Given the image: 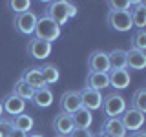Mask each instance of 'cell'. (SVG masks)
<instances>
[{
  "label": "cell",
  "instance_id": "6da1fadb",
  "mask_svg": "<svg viewBox=\"0 0 146 137\" xmlns=\"http://www.w3.org/2000/svg\"><path fill=\"white\" fill-rule=\"evenodd\" d=\"M44 15L49 17L53 22H57L58 26H62L71 17L77 15V6L71 2H66V0H55V2L48 4V9H46Z\"/></svg>",
  "mask_w": 146,
  "mask_h": 137
},
{
  "label": "cell",
  "instance_id": "7a4b0ae2",
  "mask_svg": "<svg viewBox=\"0 0 146 137\" xmlns=\"http://www.w3.org/2000/svg\"><path fill=\"white\" fill-rule=\"evenodd\" d=\"M35 39H40V40H46V42L51 44L53 40H57L60 37V26L57 22H53L49 17L42 15L40 18H36V26H35Z\"/></svg>",
  "mask_w": 146,
  "mask_h": 137
},
{
  "label": "cell",
  "instance_id": "3957f363",
  "mask_svg": "<svg viewBox=\"0 0 146 137\" xmlns=\"http://www.w3.org/2000/svg\"><path fill=\"white\" fill-rule=\"evenodd\" d=\"M126 108H128L126 99L122 95H119L117 91L108 93L106 97H102V110H104V115L108 119H119Z\"/></svg>",
  "mask_w": 146,
  "mask_h": 137
},
{
  "label": "cell",
  "instance_id": "277c9868",
  "mask_svg": "<svg viewBox=\"0 0 146 137\" xmlns=\"http://www.w3.org/2000/svg\"><path fill=\"white\" fill-rule=\"evenodd\" d=\"M119 119H121L122 126L126 128V132L130 130L131 134H133V132H139L141 128H143V124H144V113L139 112V110H133L131 106L126 108Z\"/></svg>",
  "mask_w": 146,
  "mask_h": 137
},
{
  "label": "cell",
  "instance_id": "5b68a950",
  "mask_svg": "<svg viewBox=\"0 0 146 137\" xmlns=\"http://www.w3.org/2000/svg\"><path fill=\"white\" fill-rule=\"evenodd\" d=\"M88 70L91 73H108L110 71V59L108 53L102 49H95L88 57Z\"/></svg>",
  "mask_w": 146,
  "mask_h": 137
},
{
  "label": "cell",
  "instance_id": "8992f818",
  "mask_svg": "<svg viewBox=\"0 0 146 137\" xmlns=\"http://www.w3.org/2000/svg\"><path fill=\"white\" fill-rule=\"evenodd\" d=\"M108 24L111 29H117L121 33L130 31L133 24H131V17L130 11H110L108 13Z\"/></svg>",
  "mask_w": 146,
  "mask_h": 137
},
{
  "label": "cell",
  "instance_id": "52a82bcc",
  "mask_svg": "<svg viewBox=\"0 0 146 137\" xmlns=\"http://www.w3.org/2000/svg\"><path fill=\"white\" fill-rule=\"evenodd\" d=\"M36 17L33 11H26L15 17V29L20 35H33L35 26H36Z\"/></svg>",
  "mask_w": 146,
  "mask_h": 137
},
{
  "label": "cell",
  "instance_id": "ba28073f",
  "mask_svg": "<svg viewBox=\"0 0 146 137\" xmlns=\"http://www.w3.org/2000/svg\"><path fill=\"white\" fill-rule=\"evenodd\" d=\"M79 108H82V100H80V93L77 90H68L62 93L60 97V110L62 113H68V115H71V113H75Z\"/></svg>",
  "mask_w": 146,
  "mask_h": 137
},
{
  "label": "cell",
  "instance_id": "9c48e42d",
  "mask_svg": "<svg viewBox=\"0 0 146 137\" xmlns=\"http://www.w3.org/2000/svg\"><path fill=\"white\" fill-rule=\"evenodd\" d=\"M79 93H80V100H82V108L90 110V112H95V110H99L102 106V95H100V91L84 86Z\"/></svg>",
  "mask_w": 146,
  "mask_h": 137
},
{
  "label": "cell",
  "instance_id": "30bf717a",
  "mask_svg": "<svg viewBox=\"0 0 146 137\" xmlns=\"http://www.w3.org/2000/svg\"><path fill=\"white\" fill-rule=\"evenodd\" d=\"M2 108H4V112L9 113L11 119H13V117L20 115V113H24L26 100L20 99V97H17L15 93H9V95H6V97L2 99Z\"/></svg>",
  "mask_w": 146,
  "mask_h": 137
},
{
  "label": "cell",
  "instance_id": "8fae6325",
  "mask_svg": "<svg viewBox=\"0 0 146 137\" xmlns=\"http://www.w3.org/2000/svg\"><path fill=\"white\" fill-rule=\"evenodd\" d=\"M27 51H29V55L33 59L44 61L51 53V44L46 42V40H40V39H31L29 44H27Z\"/></svg>",
  "mask_w": 146,
  "mask_h": 137
},
{
  "label": "cell",
  "instance_id": "7c38bea8",
  "mask_svg": "<svg viewBox=\"0 0 146 137\" xmlns=\"http://www.w3.org/2000/svg\"><path fill=\"white\" fill-rule=\"evenodd\" d=\"M53 130L57 132V135H70L71 132H73V121H71V115H68V113H57L53 119Z\"/></svg>",
  "mask_w": 146,
  "mask_h": 137
},
{
  "label": "cell",
  "instance_id": "4fadbf2b",
  "mask_svg": "<svg viewBox=\"0 0 146 137\" xmlns=\"http://www.w3.org/2000/svg\"><path fill=\"white\" fill-rule=\"evenodd\" d=\"M22 80L26 82L27 86H29L31 90H42V88H48V84H46V80H44V77H42V73H40L38 68H31V70H27L24 71V75L20 77Z\"/></svg>",
  "mask_w": 146,
  "mask_h": 137
},
{
  "label": "cell",
  "instance_id": "5bb4252c",
  "mask_svg": "<svg viewBox=\"0 0 146 137\" xmlns=\"http://www.w3.org/2000/svg\"><path fill=\"white\" fill-rule=\"evenodd\" d=\"M100 134L108 135V137H126V128L122 126L121 119H106L102 122V130Z\"/></svg>",
  "mask_w": 146,
  "mask_h": 137
},
{
  "label": "cell",
  "instance_id": "9a60e30c",
  "mask_svg": "<svg viewBox=\"0 0 146 137\" xmlns=\"http://www.w3.org/2000/svg\"><path fill=\"white\" fill-rule=\"evenodd\" d=\"M110 86L115 90H126L130 86V71L128 70H110L108 73Z\"/></svg>",
  "mask_w": 146,
  "mask_h": 137
},
{
  "label": "cell",
  "instance_id": "2e32d148",
  "mask_svg": "<svg viewBox=\"0 0 146 137\" xmlns=\"http://www.w3.org/2000/svg\"><path fill=\"white\" fill-rule=\"evenodd\" d=\"M126 68L130 70H144L146 68V53L139 49H128L126 51Z\"/></svg>",
  "mask_w": 146,
  "mask_h": 137
},
{
  "label": "cell",
  "instance_id": "e0dca14e",
  "mask_svg": "<svg viewBox=\"0 0 146 137\" xmlns=\"http://www.w3.org/2000/svg\"><path fill=\"white\" fill-rule=\"evenodd\" d=\"M130 17H131L133 27L144 29V26H146V4L144 2H135L130 9Z\"/></svg>",
  "mask_w": 146,
  "mask_h": 137
},
{
  "label": "cell",
  "instance_id": "ac0fdd59",
  "mask_svg": "<svg viewBox=\"0 0 146 137\" xmlns=\"http://www.w3.org/2000/svg\"><path fill=\"white\" fill-rule=\"evenodd\" d=\"M31 102H33L36 108H49L53 104V91L49 88L35 90L33 97H31Z\"/></svg>",
  "mask_w": 146,
  "mask_h": 137
},
{
  "label": "cell",
  "instance_id": "d6986e66",
  "mask_svg": "<svg viewBox=\"0 0 146 137\" xmlns=\"http://www.w3.org/2000/svg\"><path fill=\"white\" fill-rule=\"evenodd\" d=\"M86 86L91 90H104L110 86V79H108V73H88V77H86Z\"/></svg>",
  "mask_w": 146,
  "mask_h": 137
},
{
  "label": "cell",
  "instance_id": "ffe728a7",
  "mask_svg": "<svg viewBox=\"0 0 146 137\" xmlns=\"http://www.w3.org/2000/svg\"><path fill=\"white\" fill-rule=\"evenodd\" d=\"M71 121L75 128H90L93 122V113L86 108H79L75 113H71Z\"/></svg>",
  "mask_w": 146,
  "mask_h": 137
},
{
  "label": "cell",
  "instance_id": "44dd1931",
  "mask_svg": "<svg viewBox=\"0 0 146 137\" xmlns=\"http://www.w3.org/2000/svg\"><path fill=\"white\" fill-rule=\"evenodd\" d=\"M110 59V70H126V49L115 48L108 53Z\"/></svg>",
  "mask_w": 146,
  "mask_h": 137
},
{
  "label": "cell",
  "instance_id": "7402d4cb",
  "mask_svg": "<svg viewBox=\"0 0 146 137\" xmlns=\"http://www.w3.org/2000/svg\"><path fill=\"white\" fill-rule=\"evenodd\" d=\"M11 122H13V128H17V130H22V132H26V134H29V132L33 130V124H35L33 117H31L29 113H20V115L13 117Z\"/></svg>",
  "mask_w": 146,
  "mask_h": 137
},
{
  "label": "cell",
  "instance_id": "603a6c76",
  "mask_svg": "<svg viewBox=\"0 0 146 137\" xmlns=\"http://www.w3.org/2000/svg\"><path fill=\"white\" fill-rule=\"evenodd\" d=\"M40 73H42L46 84H55V82L58 80V77H60V71H58V68L55 66V64H44L42 68H38Z\"/></svg>",
  "mask_w": 146,
  "mask_h": 137
},
{
  "label": "cell",
  "instance_id": "cb8c5ba5",
  "mask_svg": "<svg viewBox=\"0 0 146 137\" xmlns=\"http://www.w3.org/2000/svg\"><path fill=\"white\" fill-rule=\"evenodd\" d=\"M13 93H15L17 97L24 99V100H31V97H33V90H31L22 79H18L15 82V86H13Z\"/></svg>",
  "mask_w": 146,
  "mask_h": 137
},
{
  "label": "cell",
  "instance_id": "d4e9b609",
  "mask_svg": "<svg viewBox=\"0 0 146 137\" xmlns=\"http://www.w3.org/2000/svg\"><path fill=\"white\" fill-rule=\"evenodd\" d=\"M131 108L139 110V112H146V88H139L131 97Z\"/></svg>",
  "mask_w": 146,
  "mask_h": 137
},
{
  "label": "cell",
  "instance_id": "484cf974",
  "mask_svg": "<svg viewBox=\"0 0 146 137\" xmlns=\"http://www.w3.org/2000/svg\"><path fill=\"white\" fill-rule=\"evenodd\" d=\"M131 48L139 49V51L146 49V31L144 29H137L133 33V37H131Z\"/></svg>",
  "mask_w": 146,
  "mask_h": 137
},
{
  "label": "cell",
  "instance_id": "4316f807",
  "mask_svg": "<svg viewBox=\"0 0 146 137\" xmlns=\"http://www.w3.org/2000/svg\"><path fill=\"white\" fill-rule=\"evenodd\" d=\"M133 4L135 2H130V0H110L108 7L110 11H130Z\"/></svg>",
  "mask_w": 146,
  "mask_h": 137
},
{
  "label": "cell",
  "instance_id": "83f0119b",
  "mask_svg": "<svg viewBox=\"0 0 146 137\" xmlns=\"http://www.w3.org/2000/svg\"><path fill=\"white\" fill-rule=\"evenodd\" d=\"M9 7H11L17 15H20V13L29 11L31 2H29V0H11V2H9Z\"/></svg>",
  "mask_w": 146,
  "mask_h": 137
},
{
  "label": "cell",
  "instance_id": "f1b7e54d",
  "mask_svg": "<svg viewBox=\"0 0 146 137\" xmlns=\"http://www.w3.org/2000/svg\"><path fill=\"white\" fill-rule=\"evenodd\" d=\"M11 130H13V122H11V119H4V117H0V135H2V137H7Z\"/></svg>",
  "mask_w": 146,
  "mask_h": 137
},
{
  "label": "cell",
  "instance_id": "f546056e",
  "mask_svg": "<svg viewBox=\"0 0 146 137\" xmlns=\"http://www.w3.org/2000/svg\"><path fill=\"white\" fill-rule=\"evenodd\" d=\"M68 137H95L88 128H73V132Z\"/></svg>",
  "mask_w": 146,
  "mask_h": 137
},
{
  "label": "cell",
  "instance_id": "4dcf8cb0",
  "mask_svg": "<svg viewBox=\"0 0 146 137\" xmlns=\"http://www.w3.org/2000/svg\"><path fill=\"white\" fill-rule=\"evenodd\" d=\"M7 137H27V134H26V132H22V130H17V128H13V130L9 132Z\"/></svg>",
  "mask_w": 146,
  "mask_h": 137
},
{
  "label": "cell",
  "instance_id": "1f68e13d",
  "mask_svg": "<svg viewBox=\"0 0 146 137\" xmlns=\"http://www.w3.org/2000/svg\"><path fill=\"white\" fill-rule=\"evenodd\" d=\"M130 137H146V134H144L143 130H139V132H133V134H131Z\"/></svg>",
  "mask_w": 146,
  "mask_h": 137
},
{
  "label": "cell",
  "instance_id": "d6a6232c",
  "mask_svg": "<svg viewBox=\"0 0 146 137\" xmlns=\"http://www.w3.org/2000/svg\"><path fill=\"white\" fill-rule=\"evenodd\" d=\"M27 137H44L42 134H31V135H27Z\"/></svg>",
  "mask_w": 146,
  "mask_h": 137
},
{
  "label": "cell",
  "instance_id": "836d02e7",
  "mask_svg": "<svg viewBox=\"0 0 146 137\" xmlns=\"http://www.w3.org/2000/svg\"><path fill=\"white\" fill-rule=\"evenodd\" d=\"M4 115V108H2V100H0V117Z\"/></svg>",
  "mask_w": 146,
  "mask_h": 137
},
{
  "label": "cell",
  "instance_id": "e575fe53",
  "mask_svg": "<svg viewBox=\"0 0 146 137\" xmlns=\"http://www.w3.org/2000/svg\"><path fill=\"white\" fill-rule=\"evenodd\" d=\"M99 137H108V135H104V134H100V135H99Z\"/></svg>",
  "mask_w": 146,
  "mask_h": 137
},
{
  "label": "cell",
  "instance_id": "d590c367",
  "mask_svg": "<svg viewBox=\"0 0 146 137\" xmlns=\"http://www.w3.org/2000/svg\"><path fill=\"white\" fill-rule=\"evenodd\" d=\"M55 137H66V135H55Z\"/></svg>",
  "mask_w": 146,
  "mask_h": 137
},
{
  "label": "cell",
  "instance_id": "8d00e7d4",
  "mask_svg": "<svg viewBox=\"0 0 146 137\" xmlns=\"http://www.w3.org/2000/svg\"><path fill=\"white\" fill-rule=\"evenodd\" d=\"M0 137H2V135H0Z\"/></svg>",
  "mask_w": 146,
  "mask_h": 137
}]
</instances>
